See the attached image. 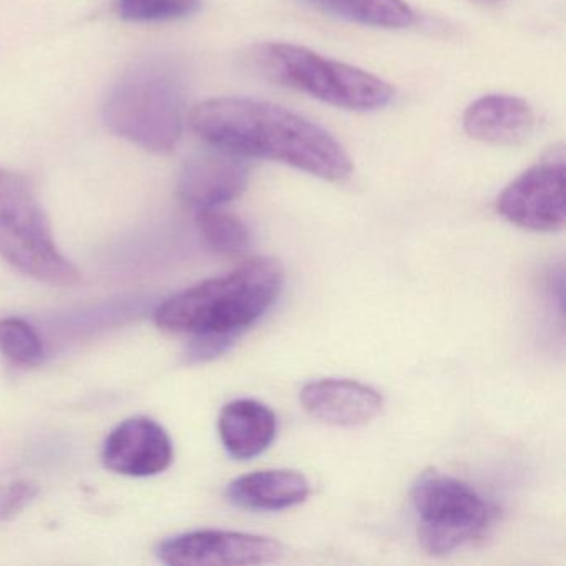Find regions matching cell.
Instances as JSON below:
<instances>
[{
  "label": "cell",
  "instance_id": "6da1fadb",
  "mask_svg": "<svg viewBox=\"0 0 566 566\" xmlns=\"http://www.w3.org/2000/svg\"><path fill=\"white\" fill-rule=\"evenodd\" d=\"M191 128L210 147L277 161L326 181L347 180L353 161L339 142L307 118L251 98L221 97L191 108Z\"/></svg>",
  "mask_w": 566,
  "mask_h": 566
},
{
  "label": "cell",
  "instance_id": "ac0fdd59",
  "mask_svg": "<svg viewBox=\"0 0 566 566\" xmlns=\"http://www.w3.org/2000/svg\"><path fill=\"white\" fill-rule=\"evenodd\" d=\"M201 0H118V14L130 22H170L198 12Z\"/></svg>",
  "mask_w": 566,
  "mask_h": 566
},
{
  "label": "cell",
  "instance_id": "4fadbf2b",
  "mask_svg": "<svg viewBox=\"0 0 566 566\" xmlns=\"http://www.w3.org/2000/svg\"><path fill=\"white\" fill-rule=\"evenodd\" d=\"M218 433L233 459H254L266 452L276 439V413L260 400H231L221 410Z\"/></svg>",
  "mask_w": 566,
  "mask_h": 566
},
{
  "label": "cell",
  "instance_id": "9a60e30c",
  "mask_svg": "<svg viewBox=\"0 0 566 566\" xmlns=\"http://www.w3.org/2000/svg\"><path fill=\"white\" fill-rule=\"evenodd\" d=\"M303 4L354 24L379 29H407L416 12L406 0H301Z\"/></svg>",
  "mask_w": 566,
  "mask_h": 566
},
{
  "label": "cell",
  "instance_id": "ffe728a7",
  "mask_svg": "<svg viewBox=\"0 0 566 566\" xmlns=\"http://www.w3.org/2000/svg\"><path fill=\"white\" fill-rule=\"evenodd\" d=\"M473 2H482V4H493V2H500V0H473Z\"/></svg>",
  "mask_w": 566,
  "mask_h": 566
},
{
  "label": "cell",
  "instance_id": "5bb4252c",
  "mask_svg": "<svg viewBox=\"0 0 566 566\" xmlns=\"http://www.w3.org/2000/svg\"><path fill=\"white\" fill-rule=\"evenodd\" d=\"M311 485L297 470H258L233 480L227 495L233 505L251 512H281L306 502Z\"/></svg>",
  "mask_w": 566,
  "mask_h": 566
},
{
  "label": "cell",
  "instance_id": "7a4b0ae2",
  "mask_svg": "<svg viewBox=\"0 0 566 566\" xmlns=\"http://www.w3.org/2000/svg\"><path fill=\"white\" fill-rule=\"evenodd\" d=\"M283 284V266L276 260L253 258L224 276L168 297L155 311V324L167 333L190 334V356L211 359L273 307Z\"/></svg>",
  "mask_w": 566,
  "mask_h": 566
},
{
  "label": "cell",
  "instance_id": "30bf717a",
  "mask_svg": "<svg viewBox=\"0 0 566 566\" xmlns=\"http://www.w3.org/2000/svg\"><path fill=\"white\" fill-rule=\"evenodd\" d=\"M250 167L244 157L223 148L198 151L185 164L178 190L195 210L220 208L237 200L248 187Z\"/></svg>",
  "mask_w": 566,
  "mask_h": 566
},
{
  "label": "cell",
  "instance_id": "5b68a950",
  "mask_svg": "<svg viewBox=\"0 0 566 566\" xmlns=\"http://www.w3.org/2000/svg\"><path fill=\"white\" fill-rule=\"evenodd\" d=\"M417 536L432 556H449L483 538L496 509L473 486L446 473L423 472L410 490Z\"/></svg>",
  "mask_w": 566,
  "mask_h": 566
},
{
  "label": "cell",
  "instance_id": "8992f818",
  "mask_svg": "<svg viewBox=\"0 0 566 566\" xmlns=\"http://www.w3.org/2000/svg\"><path fill=\"white\" fill-rule=\"evenodd\" d=\"M15 177L0 191V256L42 283L77 286L81 271L59 251L48 214L28 180Z\"/></svg>",
  "mask_w": 566,
  "mask_h": 566
},
{
  "label": "cell",
  "instance_id": "277c9868",
  "mask_svg": "<svg viewBox=\"0 0 566 566\" xmlns=\"http://www.w3.org/2000/svg\"><path fill=\"white\" fill-rule=\"evenodd\" d=\"M184 91L167 65H138L112 88L104 120L118 137L155 154L177 147L184 132Z\"/></svg>",
  "mask_w": 566,
  "mask_h": 566
},
{
  "label": "cell",
  "instance_id": "2e32d148",
  "mask_svg": "<svg viewBox=\"0 0 566 566\" xmlns=\"http://www.w3.org/2000/svg\"><path fill=\"white\" fill-rule=\"evenodd\" d=\"M197 223L205 243L214 253L238 258L250 250V228L237 214L224 211L223 207L198 210Z\"/></svg>",
  "mask_w": 566,
  "mask_h": 566
},
{
  "label": "cell",
  "instance_id": "ba28073f",
  "mask_svg": "<svg viewBox=\"0 0 566 566\" xmlns=\"http://www.w3.org/2000/svg\"><path fill=\"white\" fill-rule=\"evenodd\" d=\"M284 552V546L271 536L198 530L165 539L157 553L171 566H250L280 562Z\"/></svg>",
  "mask_w": 566,
  "mask_h": 566
},
{
  "label": "cell",
  "instance_id": "d6986e66",
  "mask_svg": "<svg viewBox=\"0 0 566 566\" xmlns=\"http://www.w3.org/2000/svg\"><path fill=\"white\" fill-rule=\"evenodd\" d=\"M39 486L29 480L0 485V522H8L21 513L38 496Z\"/></svg>",
  "mask_w": 566,
  "mask_h": 566
},
{
  "label": "cell",
  "instance_id": "9c48e42d",
  "mask_svg": "<svg viewBox=\"0 0 566 566\" xmlns=\"http://www.w3.org/2000/svg\"><path fill=\"white\" fill-rule=\"evenodd\" d=\"M174 455L170 436L150 417H132L118 423L102 450L104 465L127 476L158 475L171 465Z\"/></svg>",
  "mask_w": 566,
  "mask_h": 566
},
{
  "label": "cell",
  "instance_id": "3957f363",
  "mask_svg": "<svg viewBox=\"0 0 566 566\" xmlns=\"http://www.w3.org/2000/svg\"><path fill=\"white\" fill-rule=\"evenodd\" d=\"M244 61L254 75L271 84L303 92L346 111H377L394 98L392 87L382 78L300 45L258 44L247 52Z\"/></svg>",
  "mask_w": 566,
  "mask_h": 566
},
{
  "label": "cell",
  "instance_id": "e0dca14e",
  "mask_svg": "<svg viewBox=\"0 0 566 566\" xmlns=\"http://www.w3.org/2000/svg\"><path fill=\"white\" fill-rule=\"evenodd\" d=\"M0 353L11 363L35 367L44 360V344L38 331L19 317L0 319Z\"/></svg>",
  "mask_w": 566,
  "mask_h": 566
},
{
  "label": "cell",
  "instance_id": "52a82bcc",
  "mask_svg": "<svg viewBox=\"0 0 566 566\" xmlns=\"http://www.w3.org/2000/svg\"><path fill=\"white\" fill-rule=\"evenodd\" d=\"M509 223L536 233H555L565 227V150L555 147L535 167L520 175L496 200Z\"/></svg>",
  "mask_w": 566,
  "mask_h": 566
},
{
  "label": "cell",
  "instance_id": "8fae6325",
  "mask_svg": "<svg viewBox=\"0 0 566 566\" xmlns=\"http://www.w3.org/2000/svg\"><path fill=\"white\" fill-rule=\"evenodd\" d=\"M300 399L313 419L336 427L366 426L384 409L382 396L374 387L334 377L306 384Z\"/></svg>",
  "mask_w": 566,
  "mask_h": 566
},
{
  "label": "cell",
  "instance_id": "7c38bea8",
  "mask_svg": "<svg viewBox=\"0 0 566 566\" xmlns=\"http://www.w3.org/2000/svg\"><path fill=\"white\" fill-rule=\"evenodd\" d=\"M532 105L513 95H486L469 105L463 114V130L473 140L490 145L523 144L535 130Z\"/></svg>",
  "mask_w": 566,
  "mask_h": 566
}]
</instances>
